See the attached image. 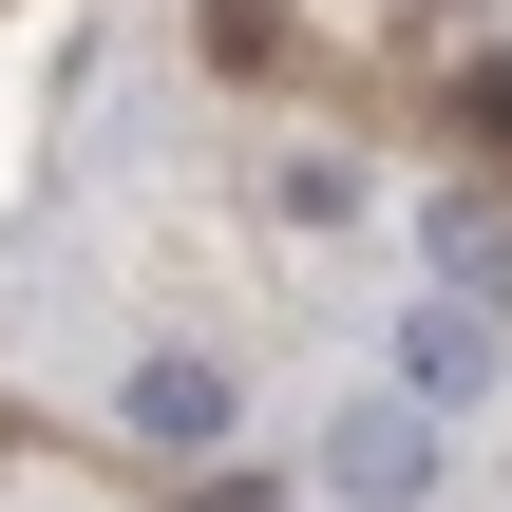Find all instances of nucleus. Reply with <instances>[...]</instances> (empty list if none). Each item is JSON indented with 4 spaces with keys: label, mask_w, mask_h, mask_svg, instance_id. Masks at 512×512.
Returning a JSON list of instances; mask_svg holds the SVG:
<instances>
[{
    "label": "nucleus",
    "mask_w": 512,
    "mask_h": 512,
    "mask_svg": "<svg viewBox=\"0 0 512 512\" xmlns=\"http://www.w3.org/2000/svg\"><path fill=\"white\" fill-rule=\"evenodd\" d=\"M323 494H361V512H418V494H437V418H418V399H361V418L323 437Z\"/></svg>",
    "instance_id": "obj_1"
},
{
    "label": "nucleus",
    "mask_w": 512,
    "mask_h": 512,
    "mask_svg": "<svg viewBox=\"0 0 512 512\" xmlns=\"http://www.w3.org/2000/svg\"><path fill=\"white\" fill-rule=\"evenodd\" d=\"M399 399H418V418H456V399H494V323L418 285V304H399Z\"/></svg>",
    "instance_id": "obj_2"
},
{
    "label": "nucleus",
    "mask_w": 512,
    "mask_h": 512,
    "mask_svg": "<svg viewBox=\"0 0 512 512\" xmlns=\"http://www.w3.org/2000/svg\"><path fill=\"white\" fill-rule=\"evenodd\" d=\"M114 418H133L152 456H228V380H209V361H133V380H114Z\"/></svg>",
    "instance_id": "obj_3"
},
{
    "label": "nucleus",
    "mask_w": 512,
    "mask_h": 512,
    "mask_svg": "<svg viewBox=\"0 0 512 512\" xmlns=\"http://www.w3.org/2000/svg\"><path fill=\"white\" fill-rule=\"evenodd\" d=\"M437 304H475V323L512 304V228L494 209H437Z\"/></svg>",
    "instance_id": "obj_4"
}]
</instances>
